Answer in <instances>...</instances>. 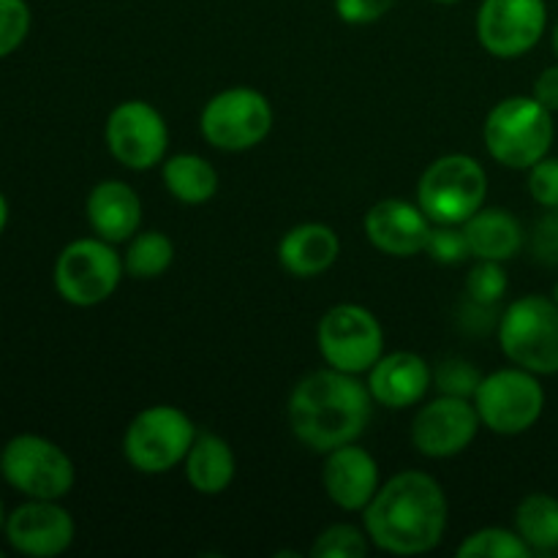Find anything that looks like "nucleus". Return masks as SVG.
Here are the masks:
<instances>
[{"mask_svg":"<svg viewBox=\"0 0 558 558\" xmlns=\"http://www.w3.org/2000/svg\"><path fill=\"white\" fill-rule=\"evenodd\" d=\"M445 488L425 472H398L363 510L371 545L392 556H423L447 532Z\"/></svg>","mask_w":558,"mask_h":558,"instance_id":"f257e3e1","label":"nucleus"},{"mask_svg":"<svg viewBox=\"0 0 558 558\" xmlns=\"http://www.w3.org/2000/svg\"><path fill=\"white\" fill-rule=\"evenodd\" d=\"M374 398L360 376L322 368L303 376L289 396V425L298 441L314 452L352 445L371 423Z\"/></svg>","mask_w":558,"mask_h":558,"instance_id":"f03ea898","label":"nucleus"},{"mask_svg":"<svg viewBox=\"0 0 558 558\" xmlns=\"http://www.w3.org/2000/svg\"><path fill=\"white\" fill-rule=\"evenodd\" d=\"M483 140L496 163L529 169L550 153L556 140L554 112L534 96H510L488 112Z\"/></svg>","mask_w":558,"mask_h":558,"instance_id":"7ed1b4c3","label":"nucleus"},{"mask_svg":"<svg viewBox=\"0 0 558 558\" xmlns=\"http://www.w3.org/2000/svg\"><path fill=\"white\" fill-rule=\"evenodd\" d=\"M499 347L518 368L537 376L558 374V305L545 294L518 298L499 316Z\"/></svg>","mask_w":558,"mask_h":558,"instance_id":"20e7f679","label":"nucleus"},{"mask_svg":"<svg viewBox=\"0 0 558 558\" xmlns=\"http://www.w3.org/2000/svg\"><path fill=\"white\" fill-rule=\"evenodd\" d=\"M0 477L25 499H65L76 483L69 452L38 434H16L0 450Z\"/></svg>","mask_w":558,"mask_h":558,"instance_id":"39448f33","label":"nucleus"},{"mask_svg":"<svg viewBox=\"0 0 558 558\" xmlns=\"http://www.w3.org/2000/svg\"><path fill=\"white\" fill-rule=\"evenodd\" d=\"M488 196V174L477 158L450 153L425 167L417 183V205L430 223H466Z\"/></svg>","mask_w":558,"mask_h":558,"instance_id":"423d86ee","label":"nucleus"},{"mask_svg":"<svg viewBox=\"0 0 558 558\" xmlns=\"http://www.w3.org/2000/svg\"><path fill=\"white\" fill-rule=\"evenodd\" d=\"M123 276V254L101 238L71 240L52 267L54 292L74 308L107 303Z\"/></svg>","mask_w":558,"mask_h":558,"instance_id":"0eeeda50","label":"nucleus"},{"mask_svg":"<svg viewBox=\"0 0 558 558\" xmlns=\"http://www.w3.org/2000/svg\"><path fill=\"white\" fill-rule=\"evenodd\" d=\"M472 401L483 428L496 436L526 434L545 412V390L539 376L518 365L483 376Z\"/></svg>","mask_w":558,"mask_h":558,"instance_id":"6e6552de","label":"nucleus"},{"mask_svg":"<svg viewBox=\"0 0 558 558\" xmlns=\"http://www.w3.org/2000/svg\"><path fill=\"white\" fill-rule=\"evenodd\" d=\"M196 428L189 414L169 403L147 407L129 423L123 436V456L136 472L167 474L185 461Z\"/></svg>","mask_w":558,"mask_h":558,"instance_id":"1a4fd4ad","label":"nucleus"},{"mask_svg":"<svg viewBox=\"0 0 558 558\" xmlns=\"http://www.w3.org/2000/svg\"><path fill=\"white\" fill-rule=\"evenodd\" d=\"M316 347L330 368L360 376L385 354V330L365 305L341 303L319 319Z\"/></svg>","mask_w":558,"mask_h":558,"instance_id":"9d476101","label":"nucleus"},{"mask_svg":"<svg viewBox=\"0 0 558 558\" xmlns=\"http://www.w3.org/2000/svg\"><path fill=\"white\" fill-rule=\"evenodd\" d=\"M199 129L216 150L245 153L270 134L272 107L265 93L254 87H227L205 104Z\"/></svg>","mask_w":558,"mask_h":558,"instance_id":"9b49d317","label":"nucleus"},{"mask_svg":"<svg viewBox=\"0 0 558 558\" xmlns=\"http://www.w3.org/2000/svg\"><path fill=\"white\" fill-rule=\"evenodd\" d=\"M107 150L118 163L134 172L158 167L167 158L169 129L163 114L142 98L120 101L104 125Z\"/></svg>","mask_w":558,"mask_h":558,"instance_id":"f8f14e48","label":"nucleus"},{"mask_svg":"<svg viewBox=\"0 0 558 558\" xmlns=\"http://www.w3.org/2000/svg\"><path fill=\"white\" fill-rule=\"evenodd\" d=\"M548 31L545 0H483L477 11V38L494 58L515 60L532 52Z\"/></svg>","mask_w":558,"mask_h":558,"instance_id":"ddd939ff","label":"nucleus"},{"mask_svg":"<svg viewBox=\"0 0 558 558\" xmlns=\"http://www.w3.org/2000/svg\"><path fill=\"white\" fill-rule=\"evenodd\" d=\"M480 414L474 401L456 396H439L420 407L412 423V445L420 456L445 461L456 458L477 439Z\"/></svg>","mask_w":558,"mask_h":558,"instance_id":"4468645a","label":"nucleus"},{"mask_svg":"<svg viewBox=\"0 0 558 558\" xmlns=\"http://www.w3.org/2000/svg\"><path fill=\"white\" fill-rule=\"evenodd\" d=\"M3 537L14 554L54 558L71 548L76 537V523L60 501L27 499L5 515Z\"/></svg>","mask_w":558,"mask_h":558,"instance_id":"2eb2a0df","label":"nucleus"},{"mask_svg":"<svg viewBox=\"0 0 558 558\" xmlns=\"http://www.w3.org/2000/svg\"><path fill=\"white\" fill-rule=\"evenodd\" d=\"M430 218L417 202L381 199L365 213V238L376 251L396 259H409L425 251L430 234Z\"/></svg>","mask_w":558,"mask_h":558,"instance_id":"dca6fc26","label":"nucleus"},{"mask_svg":"<svg viewBox=\"0 0 558 558\" xmlns=\"http://www.w3.org/2000/svg\"><path fill=\"white\" fill-rule=\"evenodd\" d=\"M322 485L327 499L347 512H363L379 490V463L357 441L325 452Z\"/></svg>","mask_w":558,"mask_h":558,"instance_id":"f3484780","label":"nucleus"},{"mask_svg":"<svg viewBox=\"0 0 558 558\" xmlns=\"http://www.w3.org/2000/svg\"><path fill=\"white\" fill-rule=\"evenodd\" d=\"M365 385L374 403L401 412V409L417 407L428 396L434 385V368L428 360L414 352H390L376 360Z\"/></svg>","mask_w":558,"mask_h":558,"instance_id":"a211bd4d","label":"nucleus"},{"mask_svg":"<svg viewBox=\"0 0 558 558\" xmlns=\"http://www.w3.org/2000/svg\"><path fill=\"white\" fill-rule=\"evenodd\" d=\"M85 216L96 238L107 243H129L142 227V199L123 180H101L85 199Z\"/></svg>","mask_w":558,"mask_h":558,"instance_id":"6ab92c4d","label":"nucleus"},{"mask_svg":"<svg viewBox=\"0 0 558 558\" xmlns=\"http://www.w3.org/2000/svg\"><path fill=\"white\" fill-rule=\"evenodd\" d=\"M341 254V240L327 223H298L278 243V262L294 278H316L330 270Z\"/></svg>","mask_w":558,"mask_h":558,"instance_id":"aec40b11","label":"nucleus"},{"mask_svg":"<svg viewBox=\"0 0 558 558\" xmlns=\"http://www.w3.org/2000/svg\"><path fill=\"white\" fill-rule=\"evenodd\" d=\"M463 232H466L474 259L510 262L512 256L521 254L523 243H526L521 221L505 207H480L463 223Z\"/></svg>","mask_w":558,"mask_h":558,"instance_id":"412c9836","label":"nucleus"},{"mask_svg":"<svg viewBox=\"0 0 558 558\" xmlns=\"http://www.w3.org/2000/svg\"><path fill=\"white\" fill-rule=\"evenodd\" d=\"M185 480L202 496H218L234 483L238 461L227 439L216 434H196L183 461Z\"/></svg>","mask_w":558,"mask_h":558,"instance_id":"4be33fe9","label":"nucleus"},{"mask_svg":"<svg viewBox=\"0 0 558 558\" xmlns=\"http://www.w3.org/2000/svg\"><path fill=\"white\" fill-rule=\"evenodd\" d=\"M161 180L169 196L183 205H205L218 194V172L196 153H174L163 158Z\"/></svg>","mask_w":558,"mask_h":558,"instance_id":"5701e85b","label":"nucleus"},{"mask_svg":"<svg viewBox=\"0 0 558 558\" xmlns=\"http://www.w3.org/2000/svg\"><path fill=\"white\" fill-rule=\"evenodd\" d=\"M515 532L529 550L550 556L558 550V499L550 494H529L515 507Z\"/></svg>","mask_w":558,"mask_h":558,"instance_id":"b1692460","label":"nucleus"},{"mask_svg":"<svg viewBox=\"0 0 558 558\" xmlns=\"http://www.w3.org/2000/svg\"><path fill=\"white\" fill-rule=\"evenodd\" d=\"M174 262V243L158 229H145L129 240L123 251L125 276L136 281H150L163 276Z\"/></svg>","mask_w":558,"mask_h":558,"instance_id":"393cba45","label":"nucleus"},{"mask_svg":"<svg viewBox=\"0 0 558 558\" xmlns=\"http://www.w3.org/2000/svg\"><path fill=\"white\" fill-rule=\"evenodd\" d=\"M461 558H529L532 550L515 529L485 526L458 545Z\"/></svg>","mask_w":558,"mask_h":558,"instance_id":"a878e982","label":"nucleus"},{"mask_svg":"<svg viewBox=\"0 0 558 558\" xmlns=\"http://www.w3.org/2000/svg\"><path fill=\"white\" fill-rule=\"evenodd\" d=\"M368 534L352 523H332L316 537L311 556L314 558H363L368 556Z\"/></svg>","mask_w":558,"mask_h":558,"instance_id":"bb28decb","label":"nucleus"},{"mask_svg":"<svg viewBox=\"0 0 558 558\" xmlns=\"http://www.w3.org/2000/svg\"><path fill=\"white\" fill-rule=\"evenodd\" d=\"M480 381H483V374L463 357H447L434 368V387L439 390V396H456L472 401Z\"/></svg>","mask_w":558,"mask_h":558,"instance_id":"cd10ccee","label":"nucleus"},{"mask_svg":"<svg viewBox=\"0 0 558 558\" xmlns=\"http://www.w3.org/2000/svg\"><path fill=\"white\" fill-rule=\"evenodd\" d=\"M507 287H510V281H507L505 262L477 259V265L466 276V298L485 305H499L505 300Z\"/></svg>","mask_w":558,"mask_h":558,"instance_id":"c85d7f7f","label":"nucleus"},{"mask_svg":"<svg viewBox=\"0 0 558 558\" xmlns=\"http://www.w3.org/2000/svg\"><path fill=\"white\" fill-rule=\"evenodd\" d=\"M423 254H428L439 265H461L472 256V248H469V238L461 223H434Z\"/></svg>","mask_w":558,"mask_h":558,"instance_id":"c756f323","label":"nucleus"},{"mask_svg":"<svg viewBox=\"0 0 558 558\" xmlns=\"http://www.w3.org/2000/svg\"><path fill=\"white\" fill-rule=\"evenodd\" d=\"M33 14L27 0H0V60L14 54L27 41Z\"/></svg>","mask_w":558,"mask_h":558,"instance_id":"7c9ffc66","label":"nucleus"},{"mask_svg":"<svg viewBox=\"0 0 558 558\" xmlns=\"http://www.w3.org/2000/svg\"><path fill=\"white\" fill-rule=\"evenodd\" d=\"M529 248H532L534 262L545 267H558V207H548L534 221Z\"/></svg>","mask_w":558,"mask_h":558,"instance_id":"2f4dec72","label":"nucleus"},{"mask_svg":"<svg viewBox=\"0 0 558 558\" xmlns=\"http://www.w3.org/2000/svg\"><path fill=\"white\" fill-rule=\"evenodd\" d=\"M529 172V194H532V199L537 202L539 207H558V158L556 156H545L539 158L534 167L526 169Z\"/></svg>","mask_w":558,"mask_h":558,"instance_id":"473e14b6","label":"nucleus"},{"mask_svg":"<svg viewBox=\"0 0 558 558\" xmlns=\"http://www.w3.org/2000/svg\"><path fill=\"white\" fill-rule=\"evenodd\" d=\"M396 0H332L338 20L347 25H374L381 16L390 14Z\"/></svg>","mask_w":558,"mask_h":558,"instance_id":"72a5a7b5","label":"nucleus"},{"mask_svg":"<svg viewBox=\"0 0 558 558\" xmlns=\"http://www.w3.org/2000/svg\"><path fill=\"white\" fill-rule=\"evenodd\" d=\"M496 308H499V305H485V303H477V300L466 298L461 308H458V316H461L458 325H461L466 332H480V336H483V332H488L490 327H499L501 314L496 316Z\"/></svg>","mask_w":558,"mask_h":558,"instance_id":"f704fd0d","label":"nucleus"},{"mask_svg":"<svg viewBox=\"0 0 558 558\" xmlns=\"http://www.w3.org/2000/svg\"><path fill=\"white\" fill-rule=\"evenodd\" d=\"M532 96L537 98L545 109H550L554 114L558 112V63L539 71L537 80H534Z\"/></svg>","mask_w":558,"mask_h":558,"instance_id":"c9c22d12","label":"nucleus"},{"mask_svg":"<svg viewBox=\"0 0 558 558\" xmlns=\"http://www.w3.org/2000/svg\"><path fill=\"white\" fill-rule=\"evenodd\" d=\"M5 227H9V199H5V194L0 191V234L5 232Z\"/></svg>","mask_w":558,"mask_h":558,"instance_id":"e433bc0d","label":"nucleus"},{"mask_svg":"<svg viewBox=\"0 0 558 558\" xmlns=\"http://www.w3.org/2000/svg\"><path fill=\"white\" fill-rule=\"evenodd\" d=\"M550 47H554V52L558 58V20L554 22V33H550Z\"/></svg>","mask_w":558,"mask_h":558,"instance_id":"4c0bfd02","label":"nucleus"},{"mask_svg":"<svg viewBox=\"0 0 558 558\" xmlns=\"http://www.w3.org/2000/svg\"><path fill=\"white\" fill-rule=\"evenodd\" d=\"M5 515H9V512H5V507H3V499H0V534H3V526H5Z\"/></svg>","mask_w":558,"mask_h":558,"instance_id":"58836bf2","label":"nucleus"},{"mask_svg":"<svg viewBox=\"0 0 558 558\" xmlns=\"http://www.w3.org/2000/svg\"><path fill=\"white\" fill-rule=\"evenodd\" d=\"M430 3H439V5H452V3H461V0H430Z\"/></svg>","mask_w":558,"mask_h":558,"instance_id":"ea45409f","label":"nucleus"},{"mask_svg":"<svg viewBox=\"0 0 558 558\" xmlns=\"http://www.w3.org/2000/svg\"><path fill=\"white\" fill-rule=\"evenodd\" d=\"M554 300H556V305H558V283L554 287Z\"/></svg>","mask_w":558,"mask_h":558,"instance_id":"a19ab883","label":"nucleus"}]
</instances>
